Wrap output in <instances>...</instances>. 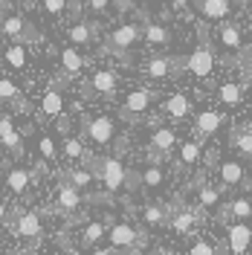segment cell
Segmentation results:
<instances>
[{
    "instance_id": "6da1fadb",
    "label": "cell",
    "mask_w": 252,
    "mask_h": 255,
    "mask_svg": "<svg viewBox=\"0 0 252 255\" xmlns=\"http://www.w3.org/2000/svg\"><path fill=\"white\" fill-rule=\"evenodd\" d=\"M84 162H87V171H93V177H99L108 191L125 189L127 168L122 165V159L119 157H90V154H87Z\"/></svg>"
},
{
    "instance_id": "7a4b0ae2",
    "label": "cell",
    "mask_w": 252,
    "mask_h": 255,
    "mask_svg": "<svg viewBox=\"0 0 252 255\" xmlns=\"http://www.w3.org/2000/svg\"><path fill=\"white\" fill-rule=\"evenodd\" d=\"M0 32H3L12 44H20V47H26V44H41V41H44V35L35 29L23 15H6L0 20Z\"/></svg>"
},
{
    "instance_id": "3957f363",
    "label": "cell",
    "mask_w": 252,
    "mask_h": 255,
    "mask_svg": "<svg viewBox=\"0 0 252 255\" xmlns=\"http://www.w3.org/2000/svg\"><path fill=\"white\" fill-rule=\"evenodd\" d=\"M81 133H84V139H90L93 145L105 148V145L113 142L116 125H113L111 116H81Z\"/></svg>"
},
{
    "instance_id": "277c9868",
    "label": "cell",
    "mask_w": 252,
    "mask_h": 255,
    "mask_svg": "<svg viewBox=\"0 0 252 255\" xmlns=\"http://www.w3.org/2000/svg\"><path fill=\"white\" fill-rule=\"evenodd\" d=\"M108 238H111V247L113 250H127V253H136L142 247H148V235L139 232V229H133L130 223H113L111 232H108Z\"/></svg>"
},
{
    "instance_id": "5b68a950",
    "label": "cell",
    "mask_w": 252,
    "mask_h": 255,
    "mask_svg": "<svg viewBox=\"0 0 252 255\" xmlns=\"http://www.w3.org/2000/svg\"><path fill=\"white\" fill-rule=\"evenodd\" d=\"M177 148V130L174 128H157L151 133V142H148V159L151 165H159L162 159H168Z\"/></svg>"
},
{
    "instance_id": "8992f818",
    "label": "cell",
    "mask_w": 252,
    "mask_h": 255,
    "mask_svg": "<svg viewBox=\"0 0 252 255\" xmlns=\"http://www.w3.org/2000/svg\"><path fill=\"white\" fill-rule=\"evenodd\" d=\"M142 41V26L139 23H122L113 32H108V44L105 47L116 52V55H125L127 49H133Z\"/></svg>"
},
{
    "instance_id": "52a82bcc",
    "label": "cell",
    "mask_w": 252,
    "mask_h": 255,
    "mask_svg": "<svg viewBox=\"0 0 252 255\" xmlns=\"http://www.w3.org/2000/svg\"><path fill=\"white\" fill-rule=\"evenodd\" d=\"M186 70L194 79H209L212 76V70H215V49H212L209 41H200L194 47V52L186 58Z\"/></svg>"
},
{
    "instance_id": "ba28073f",
    "label": "cell",
    "mask_w": 252,
    "mask_h": 255,
    "mask_svg": "<svg viewBox=\"0 0 252 255\" xmlns=\"http://www.w3.org/2000/svg\"><path fill=\"white\" fill-rule=\"evenodd\" d=\"M15 235L20 241L38 244V241H41V235H44V229H41V215H38V212H23V209H17Z\"/></svg>"
},
{
    "instance_id": "9c48e42d",
    "label": "cell",
    "mask_w": 252,
    "mask_h": 255,
    "mask_svg": "<svg viewBox=\"0 0 252 255\" xmlns=\"http://www.w3.org/2000/svg\"><path fill=\"white\" fill-rule=\"evenodd\" d=\"M151 102H154L151 90H130L122 102V119H142L151 111Z\"/></svg>"
},
{
    "instance_id": "30bf717a",
    "label": "cell",
    "mask_w": 252,
    "mask_h": 255,
    "mask_svg": "<svg viewBox=\"0 0 252 255\" xmlns=\"http://www.w3.org/2000/svg\"><path fill=\"white\" fill-rule=\"evenodd\" d=\"M226 247L232 255H247L252 247V226L250 223H229L226 226Z\"/></svg>"
},
{
    "instance_id": "8fae6325",
    "label": "cell",
    "mask_w": 252,
    "mask_h": 255,
    "mask_svg": "<svg viewBox=\"0 0 252 255\" xmlns=\"http://www.w3.org/2000/svg\"><path fill=\"white\" fill-rule=\"evenodd\" d=\"M116 73H111V70H99V73H93L90 76V81L84 84V93L87 96H113L116 93Z\"/></svg>"
},
{
    "instance_id": "7c38bea8",
    "label": "cell",
    "mask_w": 252,
    "mask_h": 255,
    "mask_svg": "<svg viewBox=\"0 0 252 255\" xmlns=\"http://www.w3.org/2000/svg\"><path fill=\"white\" fill-rule=\"evenodd\" d=\"M180 67H183V64L177 61V58H171V55H151L148 64H145V76H148V79H168V76H174Z\"/></svg>"
},
{
    "instance_id": "4fadbf2b",
    "label": "cell",
    "mask_w": 252,
    "mask_h": 255,
    "mask_svg": "<svg viewBox=\"0 0 252 255\" xmlns=\"http://www.w3.org/2000/svg\"><path fill=\"white\" fill-rule=\"evenodd\" d=\"M64 113V93L58 87H49L44 99H41V108H38V119L47 122V119H58Z\"/></svg>"
},
{
    "instance_id": "5bb4252c",
    "label": "cell",
    "mask_w": 252,
    "mask_h": 255,
    "mask_svg": "<svg viewBox=\"0 0 252 255\" xmlns=\"http://www.w3.org/2000/svg\"><path fill=\"white\" fill-rule=\"evenodd\" d=\"M223 218H232L235 223H250L252 221V197H247V194L232 197L226 203V209H223Z\"/></svg>"
},
{
    "instance_id": "9a60e30c",
    "label": "cell",
    "mask_w": 252,
    "mask_h": 255,
    "mask_svg": "<svg viewBox=\"0 0 252 255\" xmlns=\"http://www.w3.org/2000/svg\"><path fill=\"white\" fill-rule=\"evenodd\" d=\"M96 35H99V23H96V20H79V23H73V26L67 29V38H70L73 44H79V47L93 44Z\"/></svg>"
},
{
    "instance_id": "2e32d148",
    "label": "cell",
    "mask_w": 252,
    "mask_h": 255,
    "mask_svg": "<svg viewBox=\"0 0 252 255\" xmlns=\"http://www.w3.org/2000/svg\"><path fill=\"white\" fill-rule=\"evenodd\" d=\"M194 3H197V9L206 20H226L235 9L229 0H194Z\"/></svg>"
},
{
    "instance_id": "e0dca14e",
    "label": "cell",
    "mask_w": 252,
    "mask_h": 255,
    "mask_svg": "<svg viewBox=\"0 0 252 255\" xmlns=\"http://www.w3.org/2000/svg\"><path fill=\"white\" fill-rule=\"evenodd\" d=\"M226 122V116L221 111H203L197 113V119H194V128H197V133L200 136H212V133H218L221 125Z\"/></svg>"
},
{
    "instance_id": "ac0fdd59",
    "label": "cell",
    "mask_w": 252,
    "mask_h": 255,
    "mask_svg": "<svg viewBox=\"0 0 252 255\" xmlns=\"http://www.w3.org/2000/svg\"><path fill=\"white\" fill-rule=\"evenodd\" d=\"M81 206V191L76 186H70L67 180H61V186H58V209L67 212V215H76Z\"/></svg>"
},
{
    "instance_id": "d6986e66",
    "label": "cell",
    "mask_w": 252,
    "mask_h": 255,
    "mask_svg": "<svg viewBox=\"0 0 252 255\" xmlns=\"http://www.w3.org/2000/svg\"><path fill=\"white\" fill-rule=\"evenodd\" d=\"M162 113L165 116H171V119H186L191 113V102H189V96H183V93H171L165 102H162Z\"/></svg>"
},
{
    "instance_id": "ffe728a7",
    "label": "cell",
    "mask_w": 252,
    "mask_h": 255,
    "mask_svg": "<svg viewBox=\"0 0 252 255\" xmlns=\"http://www.w3.org/2000/svg\"><path fill=\"white\" fill-rule=\"evenodd\" d=\"M218 174H221V183L226 186V189H235V186H241L244 183V165L238 162V159H226V162H221V168H218Z\"/></svg>"
},
{
    "instance_id": "44dd1931",
    "label": "cell",
    "mask_w": 252,
    "mask_h": 255,
    "mask_svg": "<svg viewBox=\"0 0 252 255\" xmlns=\"http://www.w3.org/2000/svg\"><path fill=\"white\" fill-rule=\"evenodd\" d=\"M29 183H32V171H26V168H9L6 171V189L12 191L15 197L26 194Z\"/></svg>"
},
{
    "instance_id": "7402d4cb",
    "label": "cell",
    "mask_w": 252,
    "mask_h": 255,
    "mask_svg": "<svg viewBox=\"0 0 252 255\" xmlns=\"http://www.w3.org/2000/svg\"><path fill=\"white\" fill-rule=\"evenodd\" d=\"M142 38H145L148 44H154V47L171 44V32H168V26L154 23V20H145V23H142Z\"/></svg>"
},
{
    "instance_id": "603a6c76",
    "label": "cell",
    "mask_w": 252,
    "mask_h": 255,
    "mask_svg": "<svg viewBox=\"0 0 252 255\" xmlns=\"http://www.w3.org/2000/svg\"><path fill=\"white\" fill-rule=\"evenodd\" d=\"M61 55V70H64V76H79L81 70H84V55H81L79 49H73V47H67L58 52Z\"/></svg>"
},
{
    "instance_id": "cb8c5ba5",
    "label": "cell",
    "mask_w": 252,
    "mask_h": 255,
    "mask_svg": "<svg viewBox=\"0 0 252 255\" xmlns=\"http://www.w3.org/2000/svg\"><path fill=\"white\" fill-rule=\"evenodd\" d=\"M105 235H108V223H105V221H90L84 229H81L79 244H81V247H96Z\"/></svg>"
},
{
    "instance_id": "d4e9b609",
    "label": "cell",
    "mask_w": 252,
    "mask_h": 255,
    "mask_svg": "<svg viewBox=\"0 0 252 255\" xmlns=\"http://www.w3.org/2000/svg\"><path fill=\"white\" fill-rule=\"evenodd\" d=\"M218 38H221L223 49H229V52L241 49V44H244V35H241V26L238 23H223L221 32H218Z\"/></svg>"
},
{
    "instance_id": "484cf974",
    "label": "cell",
    "mask_w": 252,
    "mask_h": 255,
    "mask_svg": "<svg viewBox=\"0 0 252 255\" xmlns=\"http://www.w3.org/2000/svg\"><path fill=\"white\" fill-rule=\"evenodd\" d=\"M200 154H203V145L200 142H183L180 145V157H177V168H191L200 162Z\"/></svg>"
},
{
    "instance_id": "4316f807",
    "label": "cell",
    "mask_w": 252,
    "mask_h": 255,
    "mask_svg": "<svg viewBox=\"0 0 252 255\" xmlns=\"http://www.w3.org/2000/svg\"><path fill=\"white\" fill-rule=\"evenodd\" d=\"M139 183L148 191L162 189V183H165V171H162V165H148L145 171H139Z\"/></svg>"
},
{
    "instance_id": "83f0119b",
    "label": "cell",
    "mask_w": 252,
    "mask_h": 255,
    "mask_svg": "<svg viewBox=\"0 0 252 255\" xmlns=\"http://www.w3.org/2000/svg\"><path fill=\"white\" fill-rule=\"evenodd\" d=\"M168 223H171V229L174 232H180V235H186L191 226L197 223V212H191V209H180L177 215H171L168 218Z\"/></svg>"
},
{
    "instance_id": "f1b7e54d",
    "label": "cell",
    "mask_w": 252,
    "mask_h": 255,
    "mask_svg": "<svg viewBox=\"0 0 252 255\" xmlns=\"http://www.w3.org/2000/svg\"><path fill=\"white\" fill-rule=\"evenodd\" d=\"M218 99H221L226 108H238L244 102V90H241V84H235V81H226V84H221V90H218Z\"/></svg>"
},
{
    "instance_id": "f546056e",
    "label": "cell",
    "mask_w": 252,
    "mask_h": 255,
    "mask_svg": "<svg viewBox=\"0 0 252 255\" xmlns=\"http://www.w3.org/2000/svg\"><path fill=\"white\" fill-rule=\"evenodd\" d=\"M64 180L70 183V186H76V189H87L90 183H93V171H87V168H67V171H61Z\"/></svg>"
},
{
    "instance_id": "4dcf8cb0",
    "label": "cell",
    "mask_w": 252,
    "mask_h": 255,
    "mask_svg": "<svg viewBox=\"0 0 252 255\" xmlns=\"http://www.w3.org/2000/svg\"><path fill=\"white\" fill-rule=\"evenodd\" d=\"M168 209L165 206H157V203H151V206L142 209V221L148 223V226H162V223H168Z\"/></svg>"
},
{
    "instance_id": "1f68e13d",
    "label": "cell",
    "mask_w": 252,
    "mask_h": 255,
    "mask_svg": "<svg viewBox=\"0 0 252 255\" xmlns=\"http://www.w3.org/2000/svg\"><path fill=\"white\" fill-rule=\"evenodd\" d=\"M3 61L9 64V67H15V70H23V67H26V47H20V44L6 47V52H3Z\"/></svg>"
},
{
    "instance_id": "d6a6232c",
    "label": "cell",
    "mask_w": 252,
    "mask_h": 255,
    "mask_svg": "<svg viewBox=\"0 0 252 255\" xmlns=\"http://www.w3.org/2000/svg\"><path fill=\"white\" fill-rule=\"evenodd\" d=\"M113 6H116V0H84L81 12H87V15H108Z\"/></svg>"
},
{
    "instance_id": "836d02e7",
    "label": "cell",
    "mask_w": 252,
    "mask_h": 255,
    "mask_svg": "<svg viewBox=\"0 0 252 255\" xmlns=\"http://www.w3.org/2000/svg\"><path fill=\"white\" fill-rule=\"evenodd\" d=\"M232 145L244 157H252V130H232Z\"/></svg>"
},
{
    "instance_id": "e575fe53",
    "label": "cell",
    "mask_w": 252,
    "mask_h": 255,
    "mask_svg": "<svg viewBox=\"0 0 252 255\" xmlns=\"http://www.w3.org/2000/svg\"><path fill=\"white\" fill-rule=\"evenodd\" d=\"M197 200H200V206H218V203H221V189L203 183L200 191H197Z\"/></svg>"
},
{
    "instance_id": "d590c367",
    "label": "cell",
    "mask_w": 252,
    "mask_h": 255,
    "mask_svg": "<svg viewBox=\"0 0 252 255\" xmlns=\"http://www.w3.org/2000/svg\"><path fill=\"white\" fill-rule=\"evenodd\" d=\"M64 154L70 159H84L87 157V151H84V142L76 139V136H64Z\"/></svg>"
},
{
    "instance_id": "8d00e7d4",
    "label": "cell",
    "mask_w": 252,
    "mask_h": 255,
    "mask_svg": "<svg viewBox=\"0 0 252 255\" xmlns=\"http://www.w3.org/2000/svg\"><path fill=\"white\" fill-rule=\"evenodd\" d=\"M0 145H3L9 154H15V157H20V154H23V136H20L17 130H12L9 136H3V139H0Z\"/></svg>"
},
{
    "instance_id": "74e56055",
    "label": "cell",
    "mask_w": 252,
    "mask_h": 255,
    "mask_svg": "<svg viewBox=\"0 0 252 255\" xmlns=\"http://www.w3.org/2000/svg\"><path fill=\"white\" fill-rule=\"evenodd\" d=\"M17 96H20V90L15 87V81H12V79H3V76H0V102H9V105H12Z\"/></svg>"
},
{
    "instance_id": "f35d334b",
    "label": "cell",
    "mask_w": 252,
    "mask_h": 255,
    "mask_svg": "<svg viewBox=\"0 0 252 255\" xmlns=\"http://www.w3.org/2000/svg\"><path fill=\"white\" fill-rule=\"evenodd\" d=\"M41 9L47 12V15H64L67 12V0H41Z\"/></svg>"
},
{
    "instance_id": "ab89813d",
    "label": "cell",
    "mask_w": 252,
    "mask_h": 255,
    "mask_svg": "<svg viewBox=\"0 0 252 255\" xmlns=\"http://www.w3.org/2000/svg\"><path fill=\"white\" fill-rule=\"evenodd\" d=\"M189 255H218V250H215V244H209V241H194Z\"/></svg>"
},
{
    "instance_id": "60d3db41",
    "label": "cell",
    "mask_w": 252,
    "mask_h": 255,
    "mask_svg": "<svg viewBox=\"0 0 252 255\" xmlns=\"http://www.w3.org/2000/svg\"><path fill=\"white\" fill-rule=\"evenodd\" d=\"M38 148H41V154L47 159H55V142L49 139L47 133H41V139H38Z\"/></svg>"
},
{
    "instance_id": "b9f144b4",
    "label": "cell",
    "mask_w": 252,
    "mask_h": 255,
    "mask_svg": "<svg viewBox=\"0 0 252 255\" xmlns=\"http://www.w3.org/2000/svg\"><path fill=\"white\" fill-rule=\"evenodd\" d=\"M12 130H15V128H12V119H9V116H0V139L9 136Z\"/></svg>"
},
{
    "instance_id": "7bdbcfd3",
    "label": "cell",
    "mask_w": 252,
    "mask_h": 255,
    "mask_svg": "<svg viewBox=\"0 0 252 255\" xmlns=\"http://www.w3.org/2000/svg\"><path fill=\"white\" fill-rule=\"evenodd\" d=\"M67 12H70V15H79L81 12V0H67Z\"/></svg>"
},
{
    "instance_id": "ee69618b",
    "label": "cell",
    "mask_w": 252,
    "mask_h": 255,
    "mask_svg": "<svg viewBox=\"0 0 252 255\" xmlns=\"http://www.w3.org/2000/svg\"><path fill=\"white\" fill-rule=\"evenodd\" d=\"M0 223H9V209H6V200L0 197Z\"/></svg>"
},
{
    "instance_id": "f6af8a7d",
    "label": "cell",
    "mask_w": 252,
    "mask_h": 255,
    "mask_svg": "<svg viewBox=\"0 0 252 255\" xmlns=\"http://www.w3.org/2000/svg\"><path fill=\"white\" fill-rule=\"evenodd\" d=\"M93 255H116V250H113V247H96Z\"/></svg>"
},
{
    "instance_id": "bcb514c9",
    "label": "cell",
    "mask_w": 252,
    "mask_h": 255,
    "mask_svg": "<svg viewBox=\"0 0 252 255\" xmlns=\"http://www.w3.org/2000/svg\"><path fill=\"white\" fill-rule=\"evenodd\" d=\"M189 3H191V0H171V6H174V9H186Z\"/></svg>"
},
{
    "instance_id": "7dc6e473",
    "label": "cell",
    "mask_w": 252,
    "mask_h": 255,
    "mask_svg": "<svg viewBox=\"0 0 252 255\" xmlns=\"http://www.w3.org/2000/svg\"><path fill=\"white\" fill-rule=\"evenodd\" d=\"M15 255H23V253H15Z\"/></svg>"
},
{
    "instance_id": "c3c4849f",
    "label": "cell",
    "mask_w": 252,
    "mask_h": 255,
    "mask_svg": "<svg viewBox=\"0 0 252 255\" xmlns=\"http://www.w3.org/2000/svg\"><path fill=\"white\" fill-rule=\"evenodd\" d=\"M0 6H3V0H0Z\"/></svg>"
}]
</instances>
